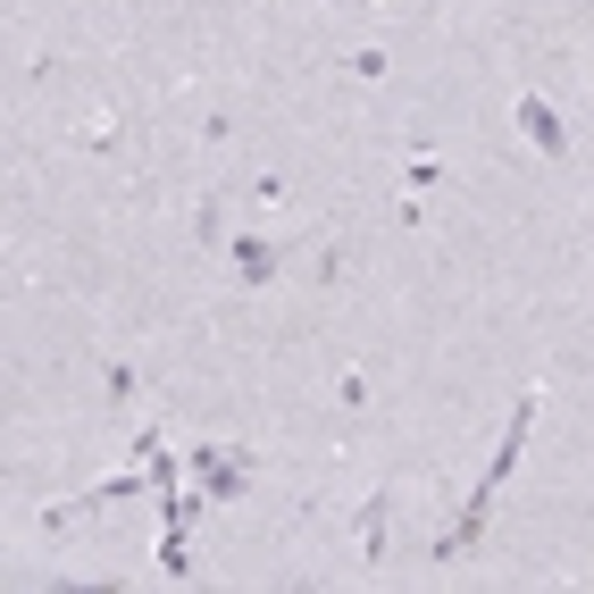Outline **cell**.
Segmentation results:
<instances>
[{
    "label": "cell",
    "mask_w": 594,
    "mask_h": 594,
    "mask_svg": "<svg viewBox=\"0 0 594 594\" xmlns=\"http://www.w3.org/2000/svg\"><path fill=\"white\" fill-rule=\"evenodd\" d=\"M277 260H285L277 243H235V277H251V285H269V277H277Z\"/></svg>",
    "instance_id": "7a4b0ae2"
},
{
    "label": "cell",
    "mask_w": 594,
    "mask_h": 594,
    "mask_svg": "<svg viewBox=\"0 0 594 594\" xmlns=\"http://www.w3.org/2000/svg\"><path fill=\"white\" fill-rule=\"evenodd\" d=\"M385 511H394V502H385V494H377V502H368V511H361V553H368V561H377V544H385Z\"/></svg>",
    "instance_id": "3957f363"
},
{
    "label": "cell",
    "mask_w": 594,
    "mask_h": 594,
    "mask_svg": "<svg viewBox=\"0 0 594 594\" xmlns=\"http://www.w3.org/2000/svg\"><path fill=\"white\" fill-rule=\"evenodd\" d=\"M519 135L536 143V152H544V159H561V152H570V135H561V117H553V110H544V101H536V93H519Z\"/></svg>",
    "instance_id": "6da1fadb"
}]
</instances>
